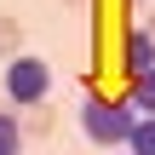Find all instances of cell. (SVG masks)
<instances>
[{
	"label": "cell",
	"instance_id": "obj_1",
	"mask_svg": "<svg viewBox=\"0 0 155 155\" xmlns=\"http://www.w3.org/2000/svg\"><path fill=\"white\" fill-rule=\"evenodd\" d=\"M132 127H138V109L127 98H104V92H86L81 98V132L98 150H127Z\"/></svg>",
	"mask_w": 155,
	"mask_h": 155
},
{
	"label": "cell",
	"instance_id": "obj_2",
	"mask_svg": "<svg viewBox=\"0 0 155 155\" xmlns=\"http://www.w3.org/2000/svg\"><path fill=\"white\" fill-rule=\"evenodd\" d=\"M0 92H6L17 109L46 104V92H52V63L35 58V52H12V63H6V75H0Z\"/></svg>",
	"mask_w": 155,
	"mask_h": 155
},
{
	"label": "cell",
	"instance_id": "obj_3",
	"mask_svg": "<svg viewBox=\"0 0 155 155\" xmlns=\"http://www.w3.org/2000/svg\"><path fill=\"white\" fill-rule=\"evenodd\" d=\"M121 52H127V75H138V69H155V35H150V29H132Z\"/></svg>",
	"mask_w": 155,
	"mask_h": 155
},
{
	"label": "cell",
	"instance_id": "obj_4",
	"mask_svg": "<svg viewBox=\"0 0 155 155\" xmlns=\"http://www.w3.org/2000/svg\"><path fill=\"white\" fill-rule=\"evenodd\" d=\"M127 104H132L138 115H155V69H138V75H132V86H127Z\"/></svg>",
	"mask_w": 155,
	"mask_h": 155
},
{
	"label": "cell",
	"instance_id": "obj_5",
	"mask_svg": "<svg viewBox=\"0 0 155 155\" xmlns=\"http://www.w3.org/2000/svg\"><path fill=\"white\" fill-rule=\"evenodd\" d=\"M17 121H23V138H46V132L58 127V115H52L46 104H29V109H23Z\"/></svg>",
	"mask_w": 155,
	"mask_h": 155
},
{
	"label": "cell",
	"instance_id": "obj_6",
	"mask_svg": "<svg viewBox=\"0 0 155 155\" xmlns=\"http://www.w3.org/2000/svg\"><path fill=\"white\" fill-rule=\"evenodd\" d=\"M0 155H23V121L12 109H0Z\"/></svg>",
	"mask_w": 155,
	"mask_h": 155
},
{
	"label": "cell",
	"instance_id": "obj_7",
	"mask_svg": "<svg viewBox=\"0 0 155 155\" xmlns=\"http://www.w3.org/2000/svg\"><path fill=\"white\" fill-rule=\"evenodd\" d=\"M127 150H132V155H155V115H138V127H132Z\"/></svg>",
	"mask_w": 155,
	"mask_h": 155
},
{
	"label": "cell",
	"instance_id": "obj_8",
	"mask_svg": "<svg viewBox=\"0 0 155 155\" xmlns=\"http://www.w3.org/2000/svg\"><path fill=\"white\" fill-rule=\"evenodd\" d=\"M17 40H23L17 17H0V52H17Z\"/></svg>",
	"mask_w": 155,
	"mask_h": 155
},
{
	"label": "cell",
	"instance_id": "obj_9",
	"mask_svg": "<svg viewBox=\"0 0 155 155\" xmlns=\"http://www.w3.org/2000/svg\"><path fill=\"white\" fill-rule=\"evenodd\" d=\"M144 29H150V35H155V12H150V23H144Z\"/></svg>",
	"mask_w": 155,
	"mask_h": 155
},
{
	"label": "cell",
	"instance_id": "obj_10",
	"mask_svg": "<svg viewBox=\"0 0 155 155\" xmlns=\"http://www.w3.org/2000/svg\"><path fill=\"white\" fill-rule=\"evenodd\" d=\"M127 155H132V150H127Z\"/></svg>",
	"mask_w": 155,
	"mask_h": 155
}]
</instances>
